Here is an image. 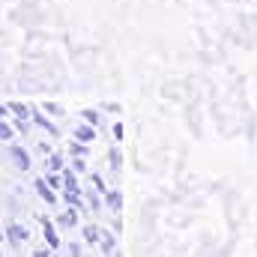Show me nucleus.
<instances>
[{
	"label": "nucleus",
	"mask_w": 257,
	"mask_h": 257,
	"mask_svg": "<svg viewBox=\"0 0 257 257\" xmlns=\"http://www.w3.org/2000/svg\"><path fill=\"white\" fill-rule=\"evenodd\" d=\"M42 233H45V242H48V248L54 251V248H60V236H57V230H54V224L48 221V218H42Z\"/></svg>",
	"instance_id": "1"
},
{
	"label": "nucleus",
	"mask_w": 257,
	"mask_h": 257,
	"mask_svg": "<svg viewBox=\"0 0 257 257\" xmlns=\"http://www.w3.org/2000/svg\"><path fill=\"white\" fill-rule=\"evenodd\" d=\"M9 153H12V159H15V165H18L21 171H27V168H30V159H27V153H24L21 147H12Z\"/></svg>",
	"instance_id": "2"
},
{
	"label": "nucleus",
	"mask_w": 257,
	"mask_h": 257,
	"mask_svg": "<svg viewBox=\"0 0 257 257\" xmlns=\"http://www.w3.org/2000/svg\"><path fill=\"white\" fill-rule=\"evenodd\" d=\"M99 245H102V251H105V254H111V251H114V236H111L108 230H102V227H99Z\"/></svg>",
	"instance_id": "3"
},
{
	"label": "nucleus",
	"mask_w": 257,
	"mask_h": 257,
	"mask_svg": "<svg viewBox=\"0 0 257 257\" xmlns=\"http://www.w3.org/2000/svg\"><path fill=\"white\" fill-rule=\"evenodd\" d=\"M36 192L42 194V197H45L48 203H54V200H57V194H54L51 189H48V183H45V180H36Z\"/></svg>",
	"instance_id": "4"
},
{
	"label": "nucleus",
	"mask_w": 257,
	"mask_h": 257,
	"mask_svg": "<svg viewBox=\"0 0 257 257\" xmlns=\"http://www.w3.org/2000/svg\"><path fill=\"white\" fill-rule=\"evenodd\" d=\"M9 236H12L15 242H24V239H27V230H24L21 224H12V227H9Z\"/></svg>",
	"instance_id": "5"
},
{
	"label": "nucleus",
	"mask_w": 257,
	"mask_h": 257,
	"mask_svg": "<svg viewBox=\"0 0 257 257\" xmlns=\"http://www.w3.org/2000/svg\"><path fill=\"white\" fill-rule=\"evenodd\" d=\"M75 138L87 144V141H93V128H90V126H78V132H75Z\"/></svg>",
	"instance_id": "6"
},
{
	"label": "nucleus",
	"mask_w": 257,
	"mask_h": 257,
	"mask_svg": "<svg viewBox=\"0 0 257 257\" xmlns=\"http://www.w3.org/2000/svg\"><path fill=\"white\" fill-rule=\"evenodd\" d=\"M84 236L87 242H99V227H84Z\"/></svg>",
	"instance_id": "7"
},
{
	"label": "nucleus",
	"mask_w": 257,
	"mask_h": 257,
	"mask_svg": "<svg viewBox=\"0 0 257 257\" xmlns=\"http://www.w3.org/2000/svg\"><path fill=\"white\" fill-rule=\"evenodd\" d=\"M108 206L111 209H120V194L117 192H108Z\"/></svg>",
	"instance_id": "8"
},
{
	"label": "nucleus",
	"mask_w": 257,
	"mask_h": 257,
	"mask_svg": "<svg viewBox=\"0 0 257 257\" xmlns=\"http://www.w3.org/2000/svg\"><path fill=\"white\" fill-rule=\"evenodd\" d=\"M57 221H60V224H66V227H69V224H75V212H66V215H60Z\"/></svg>",
	"instance_id": "9"
},
{
	"label": "nucleus",
	"mask_w": 257,
	"mask_h": 257,
	"mask_svg": "<svg viewBox=\"0 0 257 257\" xmlns=\"http://www.w3.org/2000/svg\"><path fill=\"white\" fill-rule=\"evenodd\" d=\"M9 135H12V128L6 126V123H0V141H6Z\"/></svg>",
	"instance_id": "10"
},
{
	"label": "nucleus",
	"mask_w": 257,
	"mask_h": 257,
	"mask_svg": "<svg viewBox=\"0 0 257 257\" xmlns=\"http://www.w3.org/2000/svg\"><path fill=\"white\" fill-rule=\"evenodd\" d=\"M51 168H54V171H60V168H63V162H60L57 156H51Z\"/></svg>",
	"instance_id": "11"
},
{
	"label": "nucleus",
	"mask_w": 257,
	"mask_h": 257,
	"mask_svg": "<svg viewBox=\"0 0 257 257\" xmlns=\"http://www.w3.org/2000/svg\"><path fill=\"white\" fill-rule=\"evenodd\" d=\"M33 257H54V254H51L48 248H42V251H33Z\"/></svg>",
	"instance_id": "12"
},
{
	"label": "nucleus",
	"mask_w": 257,
	"mask_h": 257,
	"mask_svg": "<svg viewBox=\"0 0 257 257\" xmlns=\"http://www.w3.org/2000/svg\"><path fill=\"white\" fill-rule=\"evenodd\" d=\"M0 236H3V230H0Z\"/></svg>",
	"instance_id": "13"
},
{
	"label": "nucleus",
	"mask_w": 257,
	"mask_h": 257,
	"mask_svg": "<svg viewBox=\"0 0 257 257\" xmlns=\"http://www.w3.org/2000/svg\"><path fill=\"white\" fill-rule=\"evenodd\" d=\"M0 257H3V254H0Z\"/></svg>",
	"instance_id": "14"
}]
</instances>
